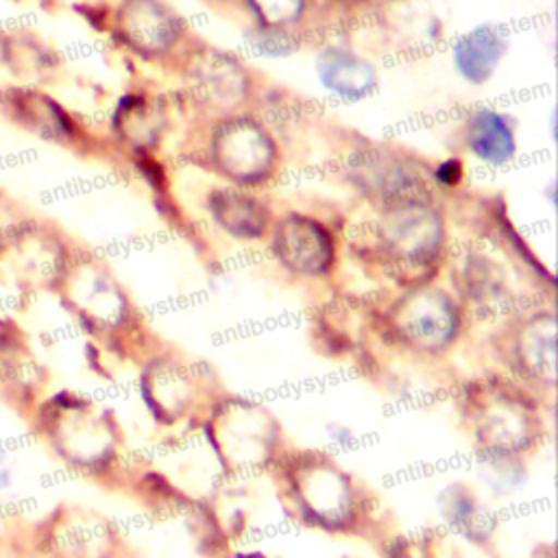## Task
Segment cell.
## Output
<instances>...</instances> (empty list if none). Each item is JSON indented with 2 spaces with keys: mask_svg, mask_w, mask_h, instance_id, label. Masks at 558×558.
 <instances>
[{
  "mask_svg": "<svg viewBox=\"0 0 558 558\" xmlns=\"http://www.w3.org/2000/svg\"><path fill=\"white\" fill-rule=\"evenodd\" d=\"M255 13L266 22V26H286L294 22L301 11L305 0H248Z\"/></svg>",
  "mask_w": 558,
  "mask_h": 558,
  "instance_id": "cell-13",
  "label": "cell"
},
{
  "mask_svg": "<svg viewBox=\"0 0 558 558\" xmlns=\"http://www.w3.org/2000/svg\"><path fill=\"white\" fill-rule=\"evenodd\" d=\"M211 211L216 220L235 235L253 238L264 231L266 216L257 201L238 192H218L211 196Z\"/></svg>",
  "mask_w": 558,
  "mask_h": 558,
  "instance_id": "cell-11",
  "label": "cell"
},
{
  "mask_svg": "<svg viewBox=\"0 0 558 558\" xmlns=\"http://www.w3.org/2000/svg\"><path fill=\"white\" fill-rule=\"evenodd\" d=\"M122 33L142 52L163 50L177 35L174 15L157 0H131L120 15Z\"/></svg>",
  "mask_w": 558,
  "mask_h": 558,
  "instance_id": "cell-8",
  "label": "cell"
},
{
  "mask_svg": "<svg viewBox=\"0 0 558 558\" xmlns=\"http://www.w3.org/2000/svg\"><path fill=\"white\" fill-rule=\"evenodd\" d=\"M440 504H442L440 508H442V514L447 517V521L451 525H456L458 530H462L464 534L480 536V534L488 532V523L484 521L477 501L464 488L449 486L440 495Z\"/></svg>",
  "mask_w": 558,
  "mask_h": 558,
  "instance_id": "cell-12",
  "label": "cell"
},
{
  "mask_svg": "<svg viewBox=\"0 0 558 558\" xmlns=\"http://www.w3.org/2000/svg\"><path fill=\"white\" fill-rule=\"evenodd\" d=\"M294 497L299 508L325 525H340L351 514L349 480L329 462L312 460L294 473Z\"/></svg>",
  "mask_w": 558,
  "mask_h": 558,
  "instance_id": "cell-1",
  "label": "cell"
},
{
  "mask_svg": "<svg viewBox=\"0 0 558 558\" xmlns=\"http://www.w3.org/2000/svg\"><path fill=\"white\" fill-rule=\"evenodd\" d=\"M519 364L538 379L554 381V318H536L527 323L517 344Z\"/></svg>",
  "mask_w": 558,
  "mask_h": 558,
  "instance_id": "cell-10",
  "label": "cell"
},
{
  "mask_svg": "<svg viewBox=\"0 0 558 558\" xmlns=\"http://www.w3.org/2000/svg\"><path fill=\"white\" fill-rule=\"evenodd\" d=\"M275 251L283 266L294 272H323L333 255L329 233L305 218H288L275 235Z\"/></svg>",
  "mask_w": 558,
  "mask_h": 558,
  "instance_id": "cell-4",
  "label": "cell"
},
{
  "mask_svg": "<svg viewBox=\"0 0 558 558\" xmlns=\"http://www.w3.org/2000/svg\"><path fill=\"white\" fill-rule=\"evenodd\" d=\"M384 238L399 259L423 262L438 246L440 222L427 207L401 205L390 214Z\"/></svg>",
  "mask_w": 558,
  "mask_h": 558,
  "instance_id": "cell-5",
  "label": "cell"
},
{
  "mask_svg": "<svg viewBox=\"0 0 558 558\" xmlns=\"http://www.w3.org/2000/svg\"><path fill=\"white\" fill-rule=\"evenodd\" d=\"M11 482H13V473H11L9 469H0V488H2V490L9 488Z\"/></svg>",
  "mask_w": 558,
  "mask_h": 558,
  "instance_id": "cell-16",
  "label": "cell"
},
{
  "mask_svg": "<svg viewBox=\"0 0 558 558\" xmlns=\"http://www.w3.org/2000/svg\"><path fill=\"white\" fill-rule=\"evenodd\" d=\"M316 70L325 89L342 100H362L377 85L375 68L366 59L340 48L323 50L316 59Z\"/></svg>",
  "mask_w": 558,
  "mask_h": 558,
  "instance_id": "cell-7",
  "label": "cell"
},
{
  "mask_svg": "<svg viewBox=\"0 0 558 558\" xmlns=\"http://www.w3.org/2000/svg\"><path fill=\"white\" fill-rule=\"evenodd\" d=\"M466 146L480 161L501 166L517 153L514 126L504 113L480 109L466 122Z\"/></svg>",
  "mask_w": 558,
  "mask_h": 558,
  "instance_id": "cell-9",
  "label": "cell"
},
{
  "mask_svg": "<svg viewBox=\"0 0 558 558\" xmlns=\"http://www.w3.org/2000/svg\"><path fill=\"white\" fill-rule=\"evenodd\" d=\"M399 333L416 349H442L458 325L456 307L436 290H423L405 296L395 314Z\"/></svg>",
  "mask_w": 558,
  "mask_h": 558,
  "instance_id": "cell-2",
  "label": "cell"
},
{
  "mask_svg": "<svg viewBox=\"0 0 558 558\" xmlns=\"http://www.w3.org/2000/svg\"><path fill=\"white\" fill-rule=\"evenodd\" d=\"M508 41L495 26L482 24L464 33L451 48L456 72L471 85L486 83L504 59Z\"/></svg>",
  "mask_w": 558,
  "mask_h": 558,
  "instance_id": "cell-6",
  "label": "cell"
},
{
  "mask_svg": "<svg viewBox=\"0 0 558 558\" xmlns=\"http://www.w3.org/2000/svg\"><path fill=\"white\" fill-rule=\"evenodd\" d=\"M460 174H462V168H460V163L453 161V159L440 163L438 170H436V179L442 181V183H447V185L458 183V181H460Z\"/></svg>",
  "mask_w": 558,
  "mask_h": 558,
  "instance_id": "cell-15",
  "label": "cell"
},
{
  "mask_svg": "<svg viewBox=\"0 0 558 558\" xmlns=\"http://www.w3.org/2000/svg\"><path fill=\"white\" fill-rule=\"evenodd\" d=\"M253 46L257 50V54L264 57H286L292 50V39L288 37V33H283L277 26H266L262 31H257L253 35Z\"/></svg>",
  "mask_w": 558,
  "mask_h": 558,
  "instance_id": "cell-14",
  "label": "cell"
},
{
  "mask_svg": "<svg viewBox=\"0 0 558 558\" xmlns=\"http://www.w3.org/2000/svg\"><path fill=\"white\" fill-rule=\"evenodd\" d=\"M216 159L229 177L257 181L270 168L272 144L257 124L235 120L216 135Z\"/></svg>",
  "mask_w": 558,
  "mask_h": 558,
  "instance_id": "cell-3",
  "label": "cell"
}]
</instances>
